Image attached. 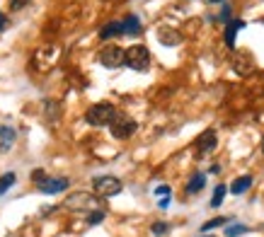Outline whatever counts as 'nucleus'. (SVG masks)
Here are the masks:
<instances>
[{
  "label": "nucleus",
  "mask_w": 264,
  "mask_h": 237,
  "mask_svg": "<svg viewBox=\"0 0 264 237\" xmlns=\"http://www.w3.org/2000/svg\"><path fill=\"white\" fill-rule=\"evenodd\" d=\"M204 237H209V235H204Z\"/></svg>",
  "instance_id": "29"
},
{
  "label": "nucleus",
  "mask_w": 264,
  "mask_h": 237,
  "mask_svg": "<svg viewBox=\"0 0 264 237\" xmlns=\"http://www.w3.org/2000/svg\"><path fill=\"white\" fill-rule=\"evenodd\" d=\"M228 223V218H213V220H209V223H204L201 225V235H204V232H209V230H213V227H221V225H225Z\"/></svg>",
  "instance_id": "19"
},
{
  "label": "nucleus",
  "mask_w": 264,
  "mask_h": 237,
  "mask_svg": "<svg viewBox=\"0 0 264 237\" xmlns=\"http://www.w3.org/2000/svg\"><path fill=\"white\" fill-rule=\"evenodd\" d=\"M124 63L128 66L131 70H148L151 66V54L143 44H134L131 49L124 51Z\"/></svg>",
  "instance_id": "1"
},
{
  "label": "nucleus",
  "mask_w": 264,
  "mask_h": 237,
  "mask_svg": "<svg viewBox=\"0 0 264 237\" xmlns=\"http://www.w3.org/2000/svg\"><path fill=\"white\" fill-rule=\"evenodd\" d=\"M37 186H39L42 194H61V191L68 189V179H66V177H46V179H42Z\"/></svg>",
  "instance_id": "7"
},
{
  "label": "nucleus",
  "mask_w": 264,
  "mask_h": 237,
  "mask_svg": "<svg viewBox=\"0 0 264 237\" xmlns=\"http://www.w3.org/2000/svg\"><path fill=\"white\" fill-rule=\"evenodd\" d=\"M109 131L114 138L126 140L136 133V121L131 116H126V114H114V119L109 121Z\"/></svg>",
  "instance_id": "3"
},
{
  "label": "nucleus",
  "mask_w": 264,
  "mask_h": 237,
  "mask_svg": "<svg viewBox=\"0 0 264 237\" xmlns=\"http://www.w3.org/2000/svg\"><path fill=\"white\" fill-rule=\"evenodd\" d=\"M158 39H160V44H165V46H177V44L182 42L180 34H177L175 29H170V27L158 29Z\"/></svg>",
  "instance_id": "9"
},
{
  "label": "nucleus",
  "mask_w": 264,
  "mask_h": 237,
  "mask_svg": "<svg viewBox=\"0 0 264 237\" xmlns=\"http://www.w3.org/2000/svg\"><path fill=\"white\" fill-rule=\"evenodd\" d=\"M242 27H245V22H240V20H230V22H228V27H225V46H228V49L235 46V34Z\"/></svg>",
  "instance_id": "10"
},
{
  "label": "nucleus",
  "mask_w": 264,
  "mask_h": 237,
  "mask_svg": "<svg viewBox=\"0 0 264 237\" xmlns=\"http://www.w3.org/2000/svg\"><path fill=\"white\" fill-rule=\"evenodd\" d=\"M104 220V210H90V218H87V223L90 225H97V223H102Z\"/></svg>",
  "instance_id": "20"
},
{
  "label": "nucleus",
  "mask_w": 264,
  "mask_h": 237,
  "mask_svg": "<svg viewBox=\"0 0 264 237\" xmlns=\"http://www.w3.org/2000/svg\"><path fill=\"white\" fill-rule=\"evenodd\" d=\"M151 230H153V235H165L167 230H170V225H167V223H153Z\"/></svg>",
  "instance_id": "21"
},
{
  "label": "nucleus",
  "mask_w": 264,
  "mask_h": 237,
  "mask_svg": "<svg viewBox=\"0 0 264 237\" xmlns=\"http://www.w3.org/2000/svg\"><path fill=\"white\" fill-rule=\"evenodd\" d=\"M194 148H196V153H199V155L213 150V148H216V133H213V131H204V133L196 138Z\"/></svg>",
  "instance_id": "8"
},
{
  "label": "nucleus",
  "mask_w": 264,
  "mask_h": 237,
  "mask_svg": "<svg viewBox=\"0 0 264 237\" xmlns=\"http://www.w3.org/2000/svg\"><path fill=\"white\" fill-rule=\"evenodd\" d=\"M245 232H250V227L247 225H230L228 230H225V237H240V235H245Z\"/></svg>",
  "instance_id": "18"
},
{
  "label": "nucleus",
  "mask_w": 264,
  "mask_h": 237,
  "mask_svg": "<svg viewBox=\"0 0 264 237\" xmlns=\"http://www.w3.org/2000/svg\"><path fill=\"white\" fill-rule=\"evenodd\" d=\"M225 194H228V186H225V184H218V186L213 189V198H211V206H213V208H218V206L223 203V198H225Z\"/></svg>",
  "instance_id": "16"
},
{
  "label": "nucleus",
  "mask_w": 264,
  "mask_h": 237,
  "mask_svg": "<svg viewBox=\"0 0 264 237\" xmlns=\"http://www.w3.org/2000/svg\"><path fill=\"white\" fill-rule=\"evenodd\" d=\"M206 186V174H194L192 181L187 184V194H196V191H201Z\"/></svg>",
  "instance_id": "14"
},
{
  "label": "nucleus",
  "mask_w": 264,
  "mask_h": 237,
  "mask_svg": "<svg viewBox=\"0 0 264 237\" xmlns=\"http://www.w3.org/2000/svg\"><path fill=\"white\" fill-rule=\"evenodd\" d=\"M228 17H230V8H223V13L218 15V20H221V22H228Z\"/></svg>",
  "instance_id": "23"
},
{
  "label": "nucleus",
  "mask_w": 264,
  "mask_h": 237,
  "mask_svg": "<svg viewBox=\"0 0 264 237\" xmlns=\"http://www.w3.org/2000/svg\"><path fill=\"white\" fill-rule=\"evenodd\" d=\"M29 0H13V10H20V8H25Z\"/></svg>",
  "instance_id": "24"
},
{
  "label": "nucleus",
  "mask_w": 264,
  "mask_h": 237,
  "mask_svg": "<svg viewBox=\"0 0 264 237\" xmlns=\"http://www.w3.org/2000/svg\"><path fill=\"white\" fill-rule=\"evenodd\" d=\"M92 186H95V191L97 196L102 198H111V196H116L124 186H121V181L116 179V177H111V174H104V177H95L92 181Z\"/></svg>",
  "instance_id": "5"
},
{
  "label": "nucleus",
  "mask_w": 264,
  "mask_h": 237,
  "mask_svg": "<svg viewBox=\"0 0 264 237\" xmlns=\"http://www.w3.org/2000/svg\"><path fill=\"white\" fill-rule=\"evenodd\" d=\"M211 3H221V0H211Z\"/></svg>",
  "instance_id": "27"
},
{
  "label": "nucleus",
  "mask_w": 264,
  "mask_h": 237,
  "mask_svg": "<svg viewBox=\"0 0 264 237\" xmlns=\"http://www.w3.org/2000/svg\"><path fill=\"white\" fill-rule=\"evenodd\" d=\"M5 27H8V17H5V15L0 13V32H3Z\"/></svg>",
  "instance_id": "26"
},
{
  "label": "nucleus",
  "mask_w": 264,
  "mask_h": 237,
  "mask_svg": "<svg viewBox=\"0 0 264 237\" xmlns=\"http://www.w3.org/2000/svg\"><path fill=\"white\" fill-rule=\"evenodd\" d=\"M32 179L37 181V184H39V181H42V179H46V174H44V169H34V172H32Z\"/></svg>",
  "instance_id": "22"
},
{
  "label": "nucleus",
  "mask_w": 264,
  "mask_h": 237,
  "mask_svg": "<svg viewBox=\"0 0 264 237\" xmlns=\"http://www.w3.org/2000/svg\"><path fill=\"white\" fill-rule=\"evenodd\" d=\"M121 34H131V37L141 34V22L136 15H128L126 20H121Z\"/></svg>",
  "instance_id": "11"
},
{
  "label": "nucleus",
  "mask_w": 264,
  "mask_h": 237,
  "mask_svg": "<svg viewBox=\"0 0 264 237\" xmlns=\"http://www.w3.org/2000/svg\"><path fill=\"white\" fill-rule=\"evenodd\" d=\"M97 61L104 68H119V66H124V49H119V46H104L99 51Z\"/></svg>",
  "instance_id": "6"
},
{
  "label": "nucleus",
  "mask_w": 264,
  "mask_h": 237,
  "mask_svg": "<svg viewBox=\"0 0 264 237\" xmlns=\"http://www.w3.org/2000/svg\"><path fill=\"white\" fill-rule=\"evenodd\" d=\"M121 34V22L116 20V22H109L107 27H102V32H99V37L102 39H111V37H119Z\"/></svg>",
  "instance_id": "15"
},
{
  "label": "nucleus",
  "mask_w": 264,
  "mask_h": 237,
  "mask_svg": "<svg viewBox=\"0 0 264 237\" xmlns=\"http://www.w3.org/2000/svg\"><path fill=\"white\" fill-rule=\"evenodd\" d=\"M155 194H158V196H167V194H170V186H158V189H155Z\"/></svg>",
  "instance_id": "25"
},
{
  "label": "nucleus",
  "mask_w": 264,
  "mask_h": 237,
  "mask_svg": "<svg viewBox=\"0 0 264 237\" xmlns=\"http://www.w3.org/2000/svg\"><path fill=\"white\" fill-rule=\"evenodd\" d=\"M114 114H116V109H114L111 104H107V102H102V104H92V107L87 109L85 121L90 126H109V121L114 119Z\"/></svg>",
  "instance_id": "2"
},
{
  "label": "nucleus",
  "mask_w": 264,
  "mask_h": 237,
  "mask_svg": "<svg viewBox=\"0 0 264 237\" xmlns=\"http://www.w3.org/2000/svg\"><path fill=\"white\" fill-rule=\"evenodd\" d=\"M252 186V177L250 174H245V177H237L235 181H233V186H230V191L235 196H240V194H245L247 189Z\"/></svg>",
  "instance_id": "12"
},
{
  "label": "nucleus",
  "mask_w": 264,
  "mask_h": 237,
  "mask_svg": "<svg viewBox=\"0 0 264 237\" xmlns=\"http://www.w3.org/2000/svg\"><path fill=\"white\" fill-rule=\"evenodd\" d=\"M13 143H15V128H10V126H0V148L8 150Z\"/></svg>",
  "instance_id": "13"
},
{
  "label": "nucleus",
  "mask_w": 264,
  "mask_h": 237,
  "mask_svg": "<svg viewBox=\"0 0 264 237\" xmlns=\"http://www.w3.org/2000/svg\"><path fill=\"white\" fill-rule=\"evenodd\" d=\"M262 150H264V143H262Z\"/></svg>",
  "instance_id": "28"
},
{
  "label": "nucleus",
  "mask_w": 264,
  "mask_h": 237,
  "mask_svg": "<svg viewBox=\"0 0 264 237\" xmlns=\"http://www.w3.org/2000/svg\"><path fill=\"white\" fill-rule=\"evenodd\" d=\"M63 206L70 210H97L99 208V201L97 196L92 194H85V191H78V194H70L66 201H63Z\"/></svg>",
  "instance_id": "4"
},
{
  "label": "nucleus",
  "mask_w": 264,
  "mask_h": 237,
  "mask_svg": "<svg viewBox=\"0 0 264 237\" xmlns=\"http://www.w3.org/2000/svg\"><path fill=\"white\" fill-rule=\"evenodd\" d=\"M15 181H17V177H15V172H8V174H3V177H0V196L5 194V191H8L10 186H13Z\"/></svg>",
  "instance_id": "17"
}]
</instances>
